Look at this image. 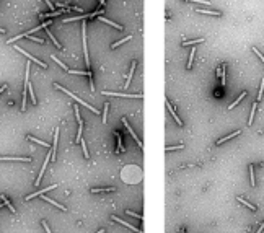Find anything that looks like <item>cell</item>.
<instances>
[{"label": "cell", "instance_id": "1", "mask_svg": "<svg viewBox=\"0 0 264 233\" xmlns=\"http://www.w3.org/2000/svg\"><path fill=\"white\" fill-rule=\"evenodd\" d=\"M54 86H55V88H57V90H60V91H64V93H67V95H69V96H70V98H74L75 101H78V103H80V104H83L85 108H88V109H90V111H91V113H95V114H99V111H98V109H96V108H93V106H91V104H88V103H85V101H83V100H80V98H78V96H77V95H74L72 91H69L67 88H64V86H60L59 83H54Z\"/></svg>", "mask_w": 264, "mask_h": 233}, {"label": "cell", "instance_id": "2", "mask_svg": "<svg viewBox=\"0 0 264 233\" xmlns=\"http://www.w3.org/2000/svg\"><path fill=\"white\" fill-rule=\"evenodd\" d=\"M82 41H83V52H85V64L87 67L90 65V57H88V47H87V23L83 20V25H82Z\"/></svg>", "mask_w": 264, "mask_h": 233}, {"label": "cell", "instance_id": "3", "mask_svg": "<svg viewBox=\"0 0 264 233\" xmlns=\"http://www.w3.org/2000/svg\"><path fill=\"white\" fill-rule=\"evenodd\" d=\"M15 49L18 51V52H21V54H23V56H26V57H28V59H30L31 62H36L38 65H41V67H42V69H47V65H46L44 62H42V61H39V59H36V57H34V56H31L30 52H26V51H25V49H21V47H18V46H15Z\"/></svg>", "mask_w": 264, "mask_h": 233}, {"label": "cell", "instance_id": "4", "mask_svg": "<svg viewBox=\"0 0 264 233\" xmlns=\"http://www.w3.org/2000/svg\"><path fill=\"white\" fill-rule=\"evenodd\" d=\"M104 95H108V96H121V98H144V95H132V93H116V91H103Z\"/></svg>", "mask_w": 264, "mask_h": 233}, {"label": "cell", "instance_id": "5", "mask_svg": "<svg viewBox=\"0 0 264 233\" xmlns=\"http://www.w3.org/2000/svg\"><path fill=\"white\" fill-rule=\"evenodd\" d=\"M122 124L126 126V129H127V130H129V134L134 137V140L137 142V145H139V147H140V148H144V145H142V140H140L139 137H137V134H135V130H132V127L129 126V122H127V119H126V118H122Z\"/></svg>", "mask_w": 264, "mask_h": 233}, {"label": "cell", "instance_id": "6", "mask_svg": "<svg viewBox=\"0 0 264 233\" xmlns=\"http://www.w3.org/2000/svg\"><path fill=\"white\" fill-rule=\"evenodd\" d=\"M57 187V184H52V186H47V187H44V189H41V191H38V192H33V194H30V196H26L25 197V201H31V199H34V197H38V196H42V194H46L47 191H51V189H55Z\"/></svg>", "mask_w": 264, "mask_h": 233}, {"label": "cell", "instance_id": "7", "mask_svg": "<svg viewBox=\"0 0 264 233\" xmlns=\"http://www.w3.org/2000/svg\"><path fill=\"white\" fill-rule=\"evenodd\" d=\"M57 142H59V127L55 129L54 132V143H52V148H51V162L55 160V153H57Z\"/></svg>", "mask_w": 264, "mask_h": 233}, {"label": "cell", "instance_id": "8", "mask_svg": "<svg viewBox=\"0 0 264 233\" xmlns=\"http://www.w3.org/2000/svg\"><path fill=\"white\" fill-rule=\"evenodd\" d=\"M0 162H31L30 157H0Z\"/></svg>", "mask_w": 264, "mask_h": 233}, {"label": "cell", "instance_id": "9", "mask_svg": "<svg viewBox=\"0 0 264 233\" xmlns=\"http://www.w3.org/2000/svg\"><path fill=\"white\" fill-rule=\"evenodd\" d=\"M111 218H113V220H114V222H118V223H121V225H124V227H127V228H129V230L135 231V233H142V230H139V228H135V227H132V225H131V223H127V222H124V220H122V218H119V217H116V215H113Z\"/></svg>", "mask_w": 264, "mask_h": 233}, {"label": "cell", "instance_id": "10", "mask_svg": "<svg viewBox=\"0 0 264 233\" xmlns=\"http://www.w3.org/2000/svg\"><path fill=\"white\" fill-rule=\"evenodd\" d=\"M166 108H168V111L171 113V116H173V118H175V121H176V122H178V124H180V126H183V121L180 119V116H178V114H176V111H175V108H173V106H171V103H170V101H168V100H166Z\"/></svg>", "mask_w": 264, "mask_h": 233}, {"label": "cell", "instance_id": "11", "mask_svg": "<svg viewBox=\"0 0 264 233\" xmlns=\"http://www.w3.org/2000/svg\"><path fill=\"white\" fill-rule=\"evenodd\" d=\"M240 132H241V130H235V132H232V134H228V135L222 137V139H218V140H217V145H222V143H223V142H227V140H232L233 137L240 135Z\"/></svg>", "mask_w": 264, "mask_h": 233}, {"label": "cell", "instance_id": "12", "mask_svg": "<svg viewBox=\"0 0 264 233\" xmlns=\"http://www.w3.org/2000/svg\"><path fill=\"white\" fill-rule=\"evenodd\" d=\"M98 20L99 21H103V23H108V25H111V26H114V28H116V30H122V26H121V25H118V23H114V21H111V20H108V18H104L103 15H98Z\"/></svg>", "mask_w": 264, "mask_h": 233}, {"label": "cell", "instance_id": "13", "mask_svg": "<svg viewBox=\"0 0 264 233\" xmlns=\"http://www.w3.org/2000/svg\"><path fill=\"white\" fill-rule=\"evenodd\" d=\"M135 65H137V62H132L131 64V70H129V75H127V80H126V88L129 86V83H131V80H132V77H134V72H135Z\"/></svg>", "mask_w": 264, "mask_h": 233}, {"label": "cell", "instance_id": "14", "mask_svg": "<svg viewBox=\"0 0 264 233\" xmlns=\"http://www.w3.org/2000/svg\"><path fill=\"white\" fill-rule=\"evenodd\" d=\"M197 13H204V15H212V17H220L222 13L217 10H205V8H197Z\"/></svg>", "mask_w": 264, "mask_h": 233}, {"label": "cell", "instance_id": "15", "mask_svg": "<svg viewBox=\"0 0 264 233\" xmlns=\"http://www.w3.org/2000/svg\"><path fill=\"white\" fill-rule=\"evenodd\" d=\"M237 201H238V202H241V204H243V206H246L248 209H251V210H253V212H256V210H258V209H256V207L253 206V204H251V202H248L246 199H243V197H241V196H237Z\"/></svg>", "mask_w": 264, "mask_h": 233}, {"label": "cell", "instance_id": "16", "mask_svg": "<svg viewBox=\"0 0 264 233\" xmlns=\"http://www.w3.org/2000/svg\"><path fill=\"white\" fill-rule=\"evenodd\" d=\"M39 197H42V199H44V201H47L49 204H52V206H55L57 209H60V210H65V207H64V206H62V204H59V202H55V201H52V199H49V197H47V196H44V194H42V196H39Z\"/></svg>", "mask_w": 264, "mask_h": 233}, {"label": "cell", "instance_id": "17", "mask_svg": "<svg viewBox=\"0 0 264 233\" xmlns=\"http://www.w3.org/2000/svg\"><path fill=\"white\" fill-rule=\"evenodd\" d=\"M114 135H116V139H118V152H124L126 148H124V143H122V137H121V134H119V132H114Z\"/></svg>", "mask_w": 264, "mask_h": 233}, {"label": "cell", "instance_id": "18", "mask_svg": "<svg viewBox=\"0 0 264 233\" xmlns=\"http://www.w3.org/2000/svg\"><path fill=\"white\" fill-rule=\"evenodd\" d=\"M0 197H2V202H3V206H7L10 209V212H13V214H17V209H13V206H12V202L7 199V196H0Z\"/></svg>", "mask_w": 264, "mask_h": 233}, {"label": "cell", "instance_id": "19", "mask_svg": "<svg viewBox=\"0 0 264 233\" xmlns=\"http://www.w3.org/2000/svg\"><path fill=\"white\" fill-rule=\"evenodd\" d=\"M256 109H258V103H253L251 114H249V119H248V126H251V124H253V121H254V114H256Z\"/></svg>", "mask_w": 264, "mask_h": 233}, {"label": "cell", "instance_id": "20", "mask_svg": "<svg viewBox=\"0 0 264 233\" xmlns=\"http://www.w3.org/2000/svg\"><path fill=\"white\" fill-rule=\"evenodd\" d=\"M114 191V187H111V186H108V187H93L91 189V192H113Z\"/></svg>", "mask_w": 264, "mask_h": 233}, {"label": "cell", "instance_id": "21", "mask_svg": "<svg viewBox=\"0 0 264 233\" xmlns=\"http://www.w3.org/2000/svg\"><path fill=\"white\" fill-rule=\"evenodd\" d=\"M26 139L28 140H31V142H36V143H39V145H42V147H46V148H49L51 147V145L49 143H46V142H42V140H38L36 137H31V135H26Z\"/></svg>", "mask_w": 264, "mask_h": 233}, {"label": "cell", "instance_id": "22", "mask_svg": "<svg viewBox=\"0 0 264 233\" xmlns=\"http://www.w3.org/2000/svg\"><path fill=\"white\" fill-rule=\"evenodd\" d=\"M131 39H132V36H127V38H124V39H119L118 42H113V44H111V47H113V49H116V47H119L121 44H124V42L131 41Z\"/></svg>", "mask_w": 264, "mask_h": 233}, {"label": "cell", "instance_id": "23", "mask_svg": "<svg viewBox=\"0 0 264 233\" xmlns=\"http://www.w3.org/2000/svg\"><path fill=\"white\" fill-rule=\"evenodd\" d=\"M245 96H246V91H241V95H240V96H238L237 100H235V101H233V103H232L230 106H228V109H233V108H235V106H237V104H238V103H240V101H241V100H243Z\"/></svg>", "mask_w": 264, "mask_h": 233}, {"label": "cell", "instance_id": "24", "mask_svg": "<svg viewBox=\"0 0 264 233\" xmlns=\"http://www.w3.org/2000/svg\"><path fill=\"white\" fill-rule=\"evenodd\" d=\"M249 179H251V186L254 187L256 186V178H254V166L253 165H249Z\"/></svg>", "mask_w": 264, "mask_h": 233}, {"label": "cell", "instance_id": "25", "mask_svg": "<svg viewBox=\"0 0 264 233\" xmlns=\"http://www.w3.org/2000/svg\"><path fill=\"white\" fill-rule=\"evenodd\" d=\"M44 30H46V33H47V36H49V38H51V39H52V42H54V44H55L57 47H59V49H62V46H60V42H59V41H57V39L54 38V34H52L51 31H49V28H44Z\"/></svg>", "mask_w": 264, "mask_h": 233}, {"label": "cell", "instance_id": "26", "mask_svg": "<svg viewBox=\"0 0 264 233\" xmlns=\"http://www.w3.org/2000/svg\"><path fill=\"white\" fill-rule=\"evenodd\" d=\"M28 95L31 96L33 104H36V96H34V91H33V85H31V83H28Z\"/></svg>", "mask_w": 264, "mask_h": 233}, {"label": "cell", "instance_id": "27", "mask_svg": "<svg viewBox=\"0 0 264 233\" xmlns=\"http://www.w3.org/2000/svg\"><path fill=\"white\" fill-rule=\"evenodd\" d=\"M108 113H109V103H104V109H103V122L108 121Z\"/></svg>", "mask_w": 264, "mask_h": 233}, {"label": "cell", "instance_id": "28", "mask_svg": "<svg viewBox=\"0 0 264 233\" xmlns=\"http://www.w3.org/2000/svg\"><path fill=\"white\" fill-rule=\"evenodd\" d=\"M181 148H184L183 143H180V145H168L165 150H166V152H173V150H181Z\"/></svg>", "mask_w": 264, "mask_h": 233}, {"label": "cell", "instance_id": "29", "mask_svg": "<svg viewBox=\"0 0 264 233\" xmlns=\"http://www.w3.org/2000/svg\"><path fill=\"white\" fill-rule=\"evenodd\" d=\"M204 39H192V41H183V46H194V44H199L202 42Z\"/></svg>", "mask_w": 264, "mask_h": 233}, {"label": "cell", "instance_id": "30", "mask_svg": "<svg viewBox=\"0 0 264 233\" xmlns=\"http://www.w3.org/2000/svg\"><path fill=\"white\" fill-rule=\"evenodd\" d=\"M194 54H196V49H192V51H191V54H189V59H188V65H186L188 69H191V67H192V61H194Z\"/></svg>", "mask_w": 264, "mask_h": 233}, {"label": "cell", "instance_id": "31", "mask_svg": "<svg viewBox=\"0 0 264 233\" xmlns=\"http://www.w3.org/2000/svg\"><path fill=\"white\" fill-rule=\"evenodd\" d=\"M74 111H75V118H77V121H78V124H83V121H82V118H80V111H78V106H77V104H74Z\"/></svg>", "mask_w": 264, "mask_h": 233}, {"label": "cell", "instance_id": "32", "mask_svg": "<svg viewBox=\"0 0 264 233\" xmlns=\"http://www.w3.org/2000/svg\"><path fill=\"white\" fill-rule=\"evenodd\" d=\"M186 2H194V3H202V5H205V7H210L209 0H186Z\"/></svg>", "mask_w": 264, "mask_h": 233}, {"label": "cell", "instance_id": "33", "mask_svg": "<svg viewBox=\"0 0 264 233\" xmlns=\"http://www.w3.org/2000/svg\"><path fill=\"white\" fill-rule=\"evenodd\" d=\"M80 145H82V148H83L85 158H90V155H88V148H87V143H85V140H80Z\"/></svg>", "mask_w": 264, "mask_h": 233}, {"label": "cell", "instance_id": "34", "mask_svg": "<svg viewBox=\"0 0 264 233\" xmlns=\"http://www.w3.org/2000/svg\"><path fill=\"white\" fill-rule=\"evenodd\" d=\"M262 91H264V78L261 80V85H259V91H258V101L262 98Z\"/></svg>", "mask_w": 264, "mask_h": 233}, {"label": "cell", "instance_id": "35", "mask_svg": "<svg viewBox=\"0 0 264 233\" xmlns=\"http://www.w3.org/2000/svg\"><path fill=\"white\" fill-rule=\"evenodd\" d=\"M51 57H52V61H55V62L59 64V65H60V67H62L64 70H69V67H67V65H65V64H62V62H60V61H59V59H57V57H55V56H51Z\"/></svg>", "mask_w": 264, "mask_h": 233}, {"label": "cell", "instance_id": "36", "mask_svg": "<svg viewBox=\"0 0 264 233\" xmlns=\"http://www.w3.org/2000/svg\"><path fill=\"white\" fill-rule=\"evenodd\" d=\"M253 52H254V54H256V56H258V57H259V59H261V61L264 62V56H262V52H259V51H258V47H253Z\"/></svg>", "mask_w": 264, "mask_h": 233}, {"label": "cell", "instance_id": "37", "mask_svg": "<svg viewBox=\"0 0 264 233\" xmlns=\"http://www.w3.org/2000/svg\"><path fill=\"white\" fill-rule=\"evenodd\" d=\"M126 212L129 214V215H132V217H135V218H140V220L144 218V215H142V214H135V212H131V210H126Z\"/></svg>", "mask_w": 264, "mask_h": 233}, {"label": "cell", "instance_id": "38", "mask_svg": "<svg viewBox=\"0 0 264 233\" xmlns=\"http://www.w3.org/2000/svg\"><path fill=\"white\" fill-rule=\"evenodd\" d=\"M42 227H44V230H46V233H52L51 230H49V227H47V223H46L44 220H42Z\"/></svg>", "mask_w": 264, "mask_h": 233}, {"label": "cell", "instance_id": "39", "mask_svg": "<svg viewBox=\"0 0 264 233\" xmlns=\"http://www.w3.org/2000/svg\"><path fill=\"white\" fill-rule=\"evenodd\" d=\"M46 3H47V7H49V8H54V5H52V2H51V0H46Z\"/></svg>", "mask_w": 264, "mask_h": 233}, {"label": "cell", "instance_id": "40", "mask_svg": "<svg viewBox=\"0 0 264 233\" xmlns=\"http://www.w3.org/2000/svg\"><path fill=\"white\" fill-rule=\"evenodd\" d=\"M262 230H264V222H262V223H261V227H259V228H258V231H256V233H261V231H262Z\"/></svg>", "mask_w": 264, "mask_h": 233}, {"label": "cell", "instance_id": "41", "mask_svg": "<svg viewBox=\"0 0 264 233\" xmlns=\"http://www.w3.org/2000/svg\"><path fill=\"white\" fill-rule=\"evenodd\" d=\"M5 90H7V85H2V86H0V93L5 91Z\"/></svg>", "mask_w": 264, "mask_h": 233}, {"label": "cell", "instance_id": "42", "mask_svg": "<svg viewBox=\"0 0 264 233\" xmlns=\"http://www.w3.org/2000/svg\"><path fill=\"white\" fill-rule=\"evenodd\" d=\"M96 233H104V230H103V228H101V230H98V231H96Z\"/></svg>", "mask_w": 264, "mask_h": 233}, {"label": "cell", "instance_id": "43", "mask_svg": "<svg viewBox=\"0 0 264 233\" xmlns=\"http://www.w3.org/2000/svg\"><path fill=\"white\" fill-rule=\"evenodd\" d=\"M0 33H5V30H3V28H0Z\"/></svg>", "mask_w": 264, "mask_h": 233}, {"label": "cell", "instance_id": "44", "mask_svg": "<svg viewBox=\"0 0 264 233\" xmlns=\"http://www.w3.org/2000/svg\"><path fill=\"white\" fill-rule=\"evenodd\" d=\"M2 207H3V202H2V204H0V209H2Z\"/></svg>", "mask_w": 264, "mask_h": 233}, {"label": "cell", "instance_id": "45", "mask_svg": "<svg viewBox=\"0 0 264 233\" xmlns=\"http://www.w3.org/2000/svg\"><path fill=\"white\" fill-rule=\"evenodd\" d=\"M98 2H101V0H98Z\"/></svg>", "mask_w": 264, "mask_h": 233}]
</instances>
